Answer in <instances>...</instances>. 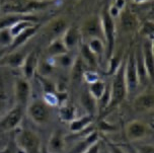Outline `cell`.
Masks as SVG:
<instances>
[{"label": "cell", "instance_id": "obj_1", "mask_svg": "<svg viewBox=\"0 0 154 153\" xmlns=\"http://www.w3.org/2000/svg\"><path fill=\"white\" fill-rule=\"evenodd\" d=\"M54 0L44 1V0H11L0 8V12L5 14H20L29 15V13L37 10L46 9L53 4Z\"/></svg>", "mask_w": 154, "mask_h": 153}, {"label": "cell", "instance_id": "obj_2", "mask_svg": "<svg viewBox=\"0 0 154 153\" xmlns=\"http://www.w3.org/2000/svg\"><path fill=\"white\" fill-rule=\"evenodd\" d=\"M108 5L103 7L100 14V23L103 34V41L106 44V58L109 59L114 54L115 45H116V21L109 13Z\"/></svg>", "mask_w": 154, "mask_h": 153}, {"label": "cell", "instance_id": "obj_3", "mask_svg": "<svg viewBox=\"0 0 154 153\" xmlns=\"http://www.w3.org/2000/svg\"><path fill=\"white\" fill-rule=\"evenodd\" d=\"M125 59L126 58H124L122 64H121V66L117 72L112 75V81L111 83L112 98L109 109L114 108V106L124 102L126 96L128 95L127 85H126L125 80Z\"/></svg>", "mask_w": 154, "mask_h": 153}, {"label": "cell", "instance_id": "obj_4", "mask_svg": "<svg viewBox=\"0 0 154 153\" xmlns=\"http://www.w3.org/2000/svg\"><path fill=\"white\" fill-rule=\"evenodd\" d=\"M16 142L21 151L24 153H38L41 149V139L37 133L29 129L19 131Z\"/></svg>", "mask_w": 154, "mask_h": 153}, {"label": "cell", "instance_id": "obj_5", "mask_svg": "<svg viewBox=\"0 0 154 153\" xmlns=\"http://www.w3.org/2000/svg\"><path fill=\"white\" fill-rule=\"evenodd\" d=\"M26 114L32 122L38 125H45L50 120V110L44 100L35 99L26 106Z\"/></svg>", "mask_w": 154, "mask_h": 153}, {"label": "cell", "instance_id": "obj_6", "mask_svg": "<svg viewBox=\"0 0 154 153\" xmlns=\"http://www.w3.org/2000/svg\"><path fill=\"white\" fill-rule=\"evenodd\" d=\"M125 80L128 94L137 90L139 86V77L135 62V52H131L125 59Z\"/></svg>", "mask_w": 154, "mask_h": 153}, {"label": "cell", "instance_id": "obj_7", "mask_svg": "<svg viewBox=\"0 0 154 153\" xmlns=\"http://www.w3.org/2000/svg\"><path fill=\"white\" fill-rule=\"evenodd\" d=\"M24 108L15 105L0 119V128L4 131H9L17 128L23 118Z\"/></svg>", "mask_w": 154, "mask_h": 153}, {"label": "cell", "instance_id": "obj_8", "mask_svg": "<svg viewBox=\"0 0 154 153\" xmlns=\"http://www.w3.org/2000/svg\"><path fill=\"white\" fill-rule=\"evenodd\" d=\"M31 83L24 77L17 78L14 82V98L15 105L21 106L26 108L29 105V96H31Z\"/></svg>", "mask_w": 154, "mask_h": 153}, {"label": "cell", "instance_id": "obj_9", "mask_svg": "<svg viewBox=\"0 0 154 153\" xmlns=\"http://www.w3.org/2000/svg\"><path fill=\"white\" fill-rule=\"evenodd\" d=\"M80 34L81 39L87 40V42L91 39H94V38L101 39L103 41V34L100 17H91L88 20L85 21L83 26L81 28Z\"/></svg>", "mask_w": 154, "mask_h": 153}, {"label": "cell", "instance_id": "obj_10", "mask_svg": "<svg viewBox=\"0 0 154 153\" xmlns=\"http://www.w3.org/2000/svg\"><path fill=\"white\" fill-rule=\"evenodd\" d=\"M151 128L148 127L147 124L143 123L138 120L129 123L126 127V135L129 140L131 141H138L141 139L147 137L151 133Z\"/></svg>", "mask_w": 154, "mask_h": 153}, {"label": "cell", "instance_id": "obj_11", "mask_svg": "<svg viewBox=\"0 0 154 153\" xmlns=\"http://www.w3.org/2000/svg\"><path fill=\"white\" fill-rule=\"evenodd\" d=\"M141 55L143 59V63L146 68L149 80L152 81L153 79V71H154V60H153V41L147 40L143 44L141 49Z\"/></svg>", "mask_w": 154, "mask_h": 153}, {"label": "cell", "instance_id": "obj_12", "mask_svg": "<svg viewBox=\"0 0 154 153\" xmlns=\"http://www.w3.org/2000/svg\"><path fill=\"white\" fill-rule=\"evenodd\" d=\"M133 108L139 113H148L154 108V95L152 92H143L135 97Z\"/></svg>", "mask_w": 154, "mask_h": 153}, {"label": "cell", "instance_id": "obj_13", "mask_svg": "<svg viewBox=\"0 0 154 153\" xmlns=\"http://www.w3.org/2000/svg\"><path fill=\"white\" fill-rule=\"evenodd\" d=\"M38 55L35 51L29 52L26 54L24 61L21 65V71H23V77L27 79V80H31L37 73L38 69Z\"/></svg>", "mask_w": 154, "mask_h": 153}, {"label": "cell", "instance_id": "obj_14", "mask_svg": "<svg viewBox=\"0 0 154 153\" xmlns=\"http://www.w3.org/2000/svg\"><path fill=\"white\" fill-rule=\"evenodd\" d=\"M23 51H12L0 59V66H7L10 68H20L26 56Z\"/></svg>", "mask_w": 154, "mask_h": 153}, {"label": "cell", "instance_id": "obj_15", "mask_svg": "<svg viewBox=\"0 0 154 153\" xmlns=\"http://www.w3.org/2000/svg\"><path fill=\"white\" fill-rule=\"evenodd\" d=\"M97 141H100V134L97 131L91 130L89 133L83 136V138L71 149L69 153H83Z\"/></svg>", "mask_w": 154, "mask_h": 153}, {"label": "cell", "instance_id": "obj_16", "mask_svg": "<svg viewBox=\"0 0 154 153\" xmlns=\"http://www.w3.org/2000/svg\"><path fill=\"white\" fill-rule=\"evenodd\" d=\"M61 38L63 40V43L65 44L66 48L69 51L71 49L75 48L81 41L80 29L76 28V26H68V29H66Z\"/></svg>", "mask_w": 154, "mask_h": 153}, {"label": "cell", "instance_id": "obj_17", "mask_svg": "<svg viewBox=\"0 0 154 153\" xmlns=\"http://www.w3.org/2000/svg\"><path fill=\"white\" fill-rule=\"evenodd\" d=\"M93 121V116L84 115L80 118H75L69 123V130L74 134H80L88 129V127Z\"/></svg>", "mask_w": 154, "mask_h": 153}, {"label": "cell", "instance_id": "obj_18", "mask_svg": "<svg viewBox=\"0 0 154 153\" xmlns=\"http://www.w3.org/2000/svg\"><path fill=\"white\" fill-rule=\"evenodd\" d=\"M71 69V79L74 82H81L83 80V75L86 72L88 67L86 66V64L82 60L80 56H77L76 58H74V62Z\"/></svg>", "mask_w": 154, "mask_h": 153}, {"label": "cell", "instance_id": "obj_19", "mask_svg": "<svg viewBox=\"0 0 154 153\" xmlns=\"http://www.w3.org/2000/svg\"><path fill=\"white\" fill-rule=\"evenodd\" d=\"M38 29V24H34V26H29V28L26 29L21 32H19L16 37L13 38V42L11 44V46H10V49L14 50V49L20 47L21 45H23L24 43H26L32 37H34V35L37 34Z\"/></svg>", "mask_w": 154, "mask_h": 153}, {"label": "cell", "instance_id": "obj_20", "mask_svg": "<svg viewBox=\"0 0 154 153\" xmlns=\"http://www.w3.org/2000/svg\"><path fill=\"white\" fill-rule=\"evenodd\" d=\"M65 140L61 131L56 130L52 133L48 142V149L50 153H61L64 149Z\"/></svg>", "mask_w": 154, "mask_h": 153}, {"label": "cell", "instance_id": "obj_21", "mask_svg": "<svg viewBox=\"0 0 154 153\" xmlns=\"http://www.w3.org/2000/svg\"><path fill=\"white\" fill-rule=\"evenodd\" d=\"M79 56L82 58V60L86 64V66L88 67V69H95V68H97L100 61H98L97 57L88 48L86 43H82L80 47V55Z\"/></svg>", "mask_w": 154, "mask_h": 153}, {"label": "cell", "instance_id": "obj_22", "mask_svg": "<svg viewBox=\"0 0 154 153\" xmlns=\"http://www.w3.org/2000/svg\"><path fill=\"white\" fill-rule=\"evenodd\" d=\"M80 103L84 110L87 112V114L94 117V115L97 113V100L89 93L88 90L84 91L81 94Z\"/></svg>", "mask_w": 154, "mask_h": 153}, {"label": "cell", "instance_id": "obj_23", "mask_svg": "<svg viewBox=\"0 0 154 153\" xmlns=\"http://www.w3.org/2000/svg\"><path fill=\"white\" fill-rule=\"evenodd\" d=\"M47 53L48 55H50L52 58L59 55H62V54H66L68 53V49L66 48L65 44L63 43L62 38H56V39H53V41L50 43V45L47 48Z\"/></svg>", "mask_w": 154, "mask_h": 153}, {"label": "cell", "instance_id": "obj_24", "mask_svg": "<svg viewBox=\"0 0 154 153\" xmlns=\"http://www.w3.org/2000/svg\"><path fill=\"white\" fill-rule=\"evenodd\" d=\"M86 44L92 53L97 57L98 61H100L103 57L106 55V44L101 39L94 38V39H91L88 42H86Z\"/></svg>", "mask_w": 154, "mask_h": 153}, {"label": "cell", "instance_id": "obj_25", "mask_svg": "<svg viewBox=\"0 0 154 153\" xmlns=\"http://www.w3.org/2000/svg\"><path fill=\"white\" fill-rule=\"evenodd\" d=\"M48 29H49L50 35H53L54 39H56V38L62 37V35L64 34L66 29H68V26L65 20H61V18H57V20L51 21V23H49Z\"/></svg>", "mask_w": 154, "mask_h": 153}, {"label": "cell", "instance_id": "obj_26", "mask_svg": "<svg viewBox=\"0 0 154 153\" xmlns=\"http://www.w3.org/2000/svg\"><path fill=\"white\" fill-rule=\"evenodd\" d=\"M135 62H136V68H137V73H138V77H139V84H146L149 80L148 77L146 68L145 65L143 63L142 55H141V50L138 53H135Z\"/></svg>", "mask_w": 154, "mask_h": 153}, {"label": "cell", "instance_id": "obj_27", "mask_svg": "<svg viewBox=\"0 0 154 153\" xmlns=\"http://www.w3.org/2000/svg\"><path fill=\"white\" fill-rule=\"evenodd\" d=\"M55 68H56V66L54 65L52 60H42V61L38 60V69L35 74L44 76V77H50L54 73Z\"/></svg>", "mask_w": 154, "mask_h": 153}, {"label": "cell", "instance_id": "obj_28", "mask_svg": "<svg viewBox=\"0 0 154 153\" xmlns=\"http://www.w3.org/2000/svg\"><path fill=\"white\" fill-rule=\"evenodd\" d=\"M59 118L63 122L70 123L72 120L76 118V110L73 106L65 103L64 106H60L59 110Z\"/></svg>", "mask_w": 154, "mask_h": 153}, {"label": "cell", "instance_id": "obj_29", "mask_svg": "<svg viewBox=\"0 0 154 153\" xmlns=\"http://www.w3.org/2000/svg\"><path fill=\"white\" fill-rule=\"evenodd\" d=\"M111 84H106L104 92L97 99V113H103V111L109 109V106L111 103Z\"/></svg>", "mask_w": 154, "mask_h": 153}, {"label": "cell", "instance_id": "obj_30", "mask_svg": "<svg viewBox=\"0 0 154 153\" xmlns=\"http://www.w3.org/2000/svg\"><path fill=\"white\" fill-rule=\"evenodd\" d=\"M51 60L53 61L54 65L56 67L59 66L62 68H71L74 62V58L72 56H70L68 53L53 57V58H51Z\"/></svg>", "mask_w": 154, "mask_h": 153}, {"label": "cell", "instance_id": "obj_31", "mask_svg": "<svg viewBox=\"0 0 154 153\" xmlns=\"http://www.w3.org/2000/svg\"><path fill=\"white\" fill-rule=\"evenodd\" d=\"M106 86V83L104 82L103 80H101V79H98V80H96L94 82L89 84L88 92L97 100L104 92Z\"/></svg>", "mask_w": 154, "mask_h": 153}, {"label": "cell", "instance_id": "obj_32", "mask_svg": "<svg viewBox=\"0 0 154 153\" xmlns=\"http://www.w3.org/2000/svg\"><path fill=\"white\" fill-rule=\"evenodd\" d=\"M124 60L123 54H112V56L109 59V67H108V75L112 76L118 69L120 68Z\"/></svg>", "mask_w": 154, "mask_h": 153}, {"label": "cell", "instance_id": "obj_33", "mask_svg": "<svg viewBox=\"0 0 154 153\" xmlns=\"http://www.w3.org/2000/svg\"><path fill=\"white\" fill-rule=\"evenodd\" d=\"M37 77L38 78V82L42 86L44 93H55L56 92V84L50 77H44L38 74H37Z\"/></svg>", "mask_w": 154, "mask_h": 153}, {"label": "cell", "instance_id": "obj_34", "mask_svg": "<svg viewBox=\"0 0 154 153\" xmlns=\"http://www.w3.org/2000/svg\"><path fill=\"white\" fill-rule=\"evenodd\" d=\"M13 42V37L10 32L9 28L0 29V48L7 49L11 46Z\"/></svg>", "mask_w": 154, "mask_h": 153}, {"label": "cell", "instance_id": "obj_35", "mask_svg": "<svg viewBox=\"0 0 154 153\" xmlns=\"http://www.w3.org/2000/svg\"><path fill=\"white\" fill-rule=\"evenodd\" d=\"M120 15H121V21H122L124 29H132L134 28L135 20H134V16L130 13V11H128V10H126V9H123L122 11L120 12Z\"/></svg>", "mask_w": 154, "mask_h": 153}, {"label": "cell", "instance_id": "obj_36", "mask_svg": "<svg viewBox=\"0 0 154 153\" xmlns=\"http://www.w3.org/2000/svg\"><path fill=\"white\" fill-rule=\"evenodd\" d=\"M153 32H154V26L152 21H146L141 28V34L144 35L147 38V40H152L153 39Z\"/></svg>", "mask_w": 154, "mask_h": 153}, {"label": "cell", "instance_id": "obj_37", "mask_svg": "<svg viewBox=\"0 0 154 153\" xmlns=\"http://www.w3.org/2000/svg\"><path fill=\"white\" fill-rule=\"evenodd\" d=\"M55 97H56V102L58 106H64L67 103L68 100V93L65 90H56L55 92Z\"/></svg>", "mask_w": 154, "mask_h": 153}, {"label": "cell", "instance_id": "obj_38", "mask_svg": "<svg viewBox=\"0 0 154 153\" xmlns=\"http://www.w3.org/2000/svg\"><path fill=\"white\" fill-rule=\"evenodd\" d=\"M135 153H154V146L152 144H141L133 148Z\"/></svg>", "mask_w": 154, "mask_h": 153}, {"label": "cell", "instance_id": "obj_39", "mask_svg": "<svg viewBox=\"0 0 154 153\" xmlns=\"http://www.w3.org/2000/svg\"><path fill=\"white\" fill-rule=\"evenodd\" d=\"M98 130L103 131V132H106V133H109V132H116L118 129L115 125L109 124V122L100 121L98 123Z\"/></svg>", "mask_w": 154, "mask_h": 153}, {"label": "cell", "instance_id": "obj_40", "mask_svg": "<svg viewBox=\"0 0 154 153\" xmlns=\"http://www.w3.org/2000/svg\"><path fill=\"white\" fill-rule=\"evenodd\" d=\"M98 79H100L98 74L95 72V71H92V70H87L83 75V80H85L87 83H89V84L94 82V81H96V80H98Z\"/></svg>", "mask_w": 154, "mask_h": 153}, {"label": "cell", "instance_id": "obj_41", "mask_svg": "<svg viewBox=\"0 0 154 153\" xmlns=\"http://www.w3.org/2000/svg\"><path fill=\"white\" fill-rule=\"evenodd\" d=\"M100 142L97 141L96 143H94L93 145L89 147L86 151H84L83 153H100Z\"/></svg>", "mask_w": 154, "mask_h": 153}, {"label": "cell", "instance_id": "obj_42", "mask_svg": "<svg viewBox=\"0 0 154 153\" xmlns=\"http://www.w3.org/2000/svg\"><path fill=\"white\" fill-rule=\"evenodd\" d=\"M112 5H114L116 8H118L120 11H122L126 7V0H115V3Z\"/></svg>", "mask_w": 154, "mask_h": 153}, {"label": "cell", "instance_id": "obj_43", "mask_svg": "<svg viewBox=\"0 0 154 153\" xmlns=\"http://www.w3.org/2000/svg\"><path fill=\"white\" fill-rule=\"evenodd\" d=\"M109 148L111 153H129L127 151H125V150H123L122 148H120V147L112 145V144H109Z\"/></svg>", "mask_w": 154, "mask_h": 153}, {"label": "cell", "instance_id": "obj_44", "mask_svg": "<svg viewBox=\"0 0 154 153\" xmlns=\"http://www.w3.org/2000/svg\"><path fill=\"white\" fill-rule=\"evenodd\" d=\"M7 52V49H3V48H0V59L3 57Z\"/></svg>", "mask_w": 154, "mask_h": 153}, {"label": "cell", "instance_id": "obj_45", "mask_svg": "<svg viewBox=\"0 0 154 153\" xmlns=\"http://www.w3.org/2000/svg\"><path fill=\"white\" fill-rule=\"evenodd\" d=\"M133 1L135 2V3H144V2H147V1H150V0H133Z\"/></svg>", "mask_w": 154, "mask_h": 153}, {"label": "cell", "instance_id": "obj_46", "mask_svg": "<svg viewBox=\"0 0 154 153\" xmlns=\"http://www.w3.org/2000/svg\"><path fill=\"white\" fill-rule=\"evenodd\" d=\"M1 105L2 103H1V102H0V112H1Z\"/></svg>", "mask_w": 154, "mask_h": 153}, {"label": "cell", "instance_id": "obj_47", "mask_svg": "<svg viewBox=\"0 0 154 153\" xmlns=\"http://www.w3.org/2000/svg\"><path fill=\"white\" fill-rule=\"evenodd\" d=\"M0 8H1V5H0Z\"/></svg>", "mask_w": 154, "mask_h": 153}, {"label": "cell", "instance_id": "obj_48", "mask_svg": "<svg viewBox=\"0 0 154 153\" xmlns=\"http://www.w3.org/2000/svg\"><path fill=\"white\" fill-rule=\"evenodd\" d=\"M48 153H50V152H48Z\"/></svg>", "mask_w": 154, "mask_h": 153}]
</instances>
